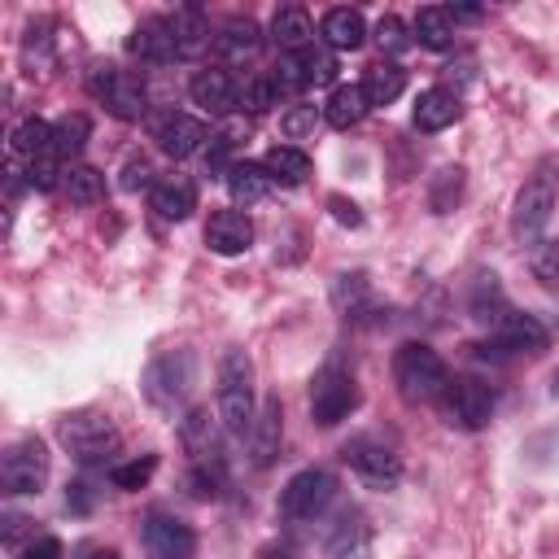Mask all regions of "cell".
Wrapping results in <instances>:
<instances>
[{"label":"cell","instance_id":"cell-46","mask_svg":"<svg viewBox=\"0 0 559 559\" xmlns=\"http://www.w3.org/2000/svg\"><path fill=\"white\" fill-rule=\"evenodd\" d=\"M459 188H463V170L459 166L454 170H441V179L432 188V210H450V197L459 201Z\"/></svg>","mask_w":559,"mask_h":559},{"label":"cell","instance_id":"cell-19","mask_svg":"<svg viewBox=\"0 0 559 559\" xmlns=\"http://www.w3.org/2000/svg\"><path fill=\"white\" fill-rule=\"evenodd\" d=\"M271 39L284 48V52H301L314 44V22L301 4H280L271 13Z\"/></svg>","mask_w":559,"mask_h":559},{"label":"cell","instance_id":"cell-23","mask_svg":"<svg viewBox=\"0 0 559 559\" xmlns=\"http://www.w3.org/2000/svg\"><path fill=\"white\" fill-rule=\"evenodd\" d=\"M367 109H371V100H367L362 83H336L332 96H328V105H323V118L336 131H349V127H358L367 118Z\"/></svg>","mask_w":559,"mask_h":559},{"label":"cell","instance_id":"cell-18","mask_svg":"<svg viewBox=\"0 0 559 559\" xmlns=\"http://www.w3.org/2000/svg\"><path fill=\"white\" fill-rule=\"evenodd\" d=\"M127 48H131V57H140V61H148V66H170V61L179 57L166 17H148V22H140V26L131 31Z\"/></svg>","mask_w":559,"mask_h":559},{"label":"cell","instance_id":"cell-2","mask_svg":"<svg viewBox=\"0 0 559 559\" xmlns=\"http://www.w3.org/2000/svg\"><path fill=\"white\" fill-rule=\"evenodd\" d=\"M393 384L406 402H437L450 384V371L441 362V354L424 341H406L393 354Z\"/></svg>","mask_w":559,"mask_h":559},{"label":"cell","instance_id":"cell-10","mask_svg":"<svg viewBox=\"0 0 559 559\" xmlns=\"http://www.w3.org/2000/svg\"><path fill=\"white\" fill-rule=\"evenodd\" d=\"M192 380H197V358H192L188 349H170V354H162V358L144 371V393H148V402H157V406L170 411L175 402L188 397Z\"/></svg>","mask_w":559,"mask_h":559},{"label":"cell","instance_id":"cell-22","mask_svg":"<svg viewBox=\"0 0 559 559\" xmlns=\"http://www.w3.org/2000/svg\"><path fill=\"white\" fill-rule=\"evenodd\" d=\"M166 26H170V35H175V48H179V57H197V52H205L210 48V22H205V13L201 9H192V4H183V9H175V13H166Z\"/></svg>","mask_w":559,"mask_h":559},{"label":"cell","instance_id":"cell-32","mask_svg":"<svg viewBox=\"0 0 559 559\" xmlns=\"http://www.w3.org/2000/svg\"><path fill=\"white\" fill-rule=\"evenodd\" d=\"M262 166H266L271 179H280V183H301V179L310 175V157H306V148H297V144H275V148H266Z\"/></svg>","mask_w":559,"mask_h":559},{"label":"cell","instance_id":"cell-45","mask_svg":"<svg viewBox=\"0 0 559 559\" xmlns=\"http://www.w3.org/2000/svg\"><path fill=\"white\" fill-rule=\"evenodd\" d=\"M148 183H157L148 157H127V166H122V175H118V188H122V192H140V188H148Z\"/></svg>","mask_w":559,"mask_h":559},{"label":"cell","instance_id":"cell-17","mask_svg":"<svg viewBox=\"0 0 559 559\" xmlns=\"http://www.w3.org/2000/svg\"><path fill=\"white\" fill-rule=\"evenodd\" d=\"M148 205L170 218V223H183L192 210H197V183L188 175H162L153 188H148Z\"/></svg>","mask_w":559,"mask_h":559},{"label":"cell","instance_id":"cell-20","mask_svg":"<svg viewBox=\"0 0 559 559\" xmlns=\"http://www.w3.org/2000/svg\"><path fill=\"white\" fill-rule=\"evenodd\" d=\"M319 35L332 52H354L367 39V22H362L358 9H328L323 22H319Z\"/></svg>","mask_w":559,"mask_h":559},{"label":"cell","instance_id":"cell-4","mask_svg":"<svg viewBox=\"0 0 559 559\" xmlns=\"http://www.w3.org/2000/svg\"><path fill=\"white\" fill-rule=\"evenodd\" d=\"M57 441H61L79 463H100V459L118 454V445H122L114 419L100 415V411H74V415H61V419H57Z\"/></svg>","mask_w":559,"mask_h":559},{"label":"cell","instance_id":"cell-33","mask_svg":"<svg viewBox=\"0 0 559 559\" xmlns=\"http://www.w3.org/2000/svg\"><path fill=\"white\" fill-rule=\"evenodd\" d=\"M87 135H92V122H87V114H61L57 122H52V153L66 162V157H74V153H83V144H87Z\"/></svg>","mask_w":559,"mask_h":559},{"label":"cell","instance_id":"cell-47","mask_svg":"<svg viewBox=\"0 0 559 559\" xmlns=\"http://www.w3.org/2000/svg\"><path fill=\"white\" fill-rule=\"evenodd\" d=\"M22 559H61V542H57L52 533H39V537L22 550Z\"/></svg>","mask_w":559,"mask_h":559},{"label":"cell","instance_id":"cell-42","mask_svg":"<svg viewBox=\"0 0 559 559\" xmlns=\"http://www.w3.org/2000/svg\"><path fill=\"white\" fill-rule=\"evenodd\" d=\"M314 127H319V114H314V105H297V109H288V114L280 118V131H284L288 140H306Z\"/></svg>","mask_w":559,"mask_h":559},{"label":"cell","instance_id":"cell-31","mask_svg":"<svg viewBox=\"0 0 559 559\" xmlns=\"http://www.w3.org/2000/svg\"><path fill=\"white\" fill-rule=\"evenodd\" d=\"M9 148H13V157H26V162H35L39 153H48L52 148V122H44V118H22L17 127H13V135H9Z\"/></svg>","mask_w":559,"mask_h":559},{"label":"cell","instance_id":"cell-5","mask_svg":"<svg viewBox=\"0 0 559 559\" xmlns=\"http://www.w3.org/2000/svg\"><path fill=\"white\" fill-rule=\"evenodd\" d=\"M87 92H92L118 122H140L144 109H148L144 83H140L131 70H118V66H96V70L87 74Z\"/></svg>","mask_w":559,"mask_h":559},{"label":"cell","instance_id":"cell-38","mask_svg":"<svg viewBox=\"0 0 559 559\" xmlns=\"http://www.w3.org/2000/svg\"><path fill=\"white\" fill-rule=\"evenodd\" d=\"M271 87L280 92V96H297L301 87H306V74H301V61H297V52H280V61L271 66Z\"/></svg>","mask_w":559,"mask_h":559},{"label":"cell","instance_id":"cell-15","mask_svg":"<svg viewBox=\"0 0 559 559\" xmlns=\"http://www.w3.org/2000/svg\"><path fill=\"white\" fill-rule=\"evenodd\" d=\"M205 245L218 258H236L253 245V218L245 210H214L205 223Z\"/></svg>","mask_w":559,"mask_h":559},{"label":"cell","instance_id":"cell-21","mask_svg":"<svg viewBox=\"0 0 559 559\" xmlns=\"http://www.w3.org/2000/svg\"><path fill=\"white\" fill-rule=\"evenodd\" d=\"M367 555H371V528L358 511H345L328 533V559H367Z\"/></svg>","mask_w":559,"mask_h":559},{"label":"cell","instance_id":"cell-26","mask_svg":"<svg viewBox=\"0 0 559 559\" xmlns=\"http://www.w3.org/2000/svg\"><path fill=\"white\" fill-rule=\"evenodd\" d=\"M271 170L262 166V162H231V170H227V192H231V201L236 205H253V201H262L266 192H271Z\"/></svg>","mask_w":559,"mask_h":559},{"label":"cell","instance_id":"cell-41","mask_svg":"<svg viewBox=\"0 0 559 559\" xmlns=\"http://www.w3.org/2000/svg\"><path fill=\"white\" fill-rule=\"evenodd\" d=\"M66 179V166H61V157L48 148V153H39L35 162H26V183L31 188H39V192H48V188H57Z\"/></svg>","mask_w":559,"mask_h":559},{"label":"cell","instance_id":"cell-16","mask_svg":"<svg viewBox=\"0 0 559 559\" xmlns=\"http://www.w3.org/2000/svg\"><path fill=\"white\" fill-rule=\"evenodd\" d=\"M280 441H284V406H280V397H266L262 411L253 415V428H249V454H253V463L258 467L275 463Z\"/></svg>","mask_w":559,"mask_h":559},{"label":"cell","instance_id":"cell-13","mask_svg":"<svg viewBox=\"0 0 559 559\" xmlns=\"http://www.w3.org/2000/svg\"><path fill=\"white\" fill-rule=\"evenodd\" d=\"M153 140H157V148H162L166 157L183 162V157H192V153L210 140V127H205L201 118H192V114L170 109V114H162V118L153 122Z\"/></svg>","mask_w":559,"mask_h":559},{"label":"cell","instance_id":"cell-30","mask_svg":"<svg viewBox=\"0 0 559 559\" xmlns=\"http://www.w3.org/2000/svg\"><path fill=\"white\" fill-rule=\"evenodd\" d=\"M402 87H406V70H402L397 61H376V66H367V74H362V92H367L371 105L397 100Z\"/></svg>","mask_w":559,"mask_h":559},{"label":"cell","instance_id":"cell-35","mask_svg":"<svg viewBox=\"0 0 559 559\" xmlns=\"http://www.w3.org/2000/svg\"><path fill=\"white\" fill-rule=\"evenodd\" d=\"M297 61H301L306 87H323V83H332V79H336V52H332L328 44H310V48H301V52H297Z\"/></svg>","mask_w":559,"mask_h":559},{"label":"cell","instance_id":"cell-12","mask_svg":"<svg viewBox=\"0 0 559 559\" xmlns=\"http://www.w3.org/2000/svg\"><path fill=\"white\" fill-rule=\"evenodd\" d=\"M140 542H144V555L148 559H192L197 555V533L188 520L179 515H166V511H153L140 528Z\"/></svg>","mask_w":559,"mask_h":559},{"label":"cell","instance_id":"cell-28","mask_svg":"<svg viewBox=\"0 0 559 559\" xmlns=\"http://www.w3.org/2000/svg\"><path fill=\"white\" fill-rule=\"evenodd\" d=\"M411 31H415V39L424 48H450L454 44V13L445 4H424L415 13V26Z\"/></svg>","mask_w":559,"mask_h":559},{"label":"cell","instance_id":"cell-25","mask_svg":"<svg viewBox=\"0 0 559 559\" xmlns=\"http://www.w3.org/2000/svg\"><path fill=\"white\" fill-rule=\"evenodd\" d=\"M411 118H415L419 131H445L459 118V96L450 87H428V92H419Z\"/></svg>","mask_w":559,"mask_h":559},{"label":"cell","instance_id":"cell-50","mask_svg":"<svg viewBox=\"0 0 559 559\" xmlns=\"http://www.w3.org/2000/svg\"><path fill=\"white\" fill-rule=\"evenodd\" d=\"M258 559H297V555H293V550H275V546H271V550H262Z\"/></svg>","mask_w":559,"mask_h":559},{"label":"cell","instance_id":"cell-1","mask_svg":"<svg viewBox=\"0 0 559 559\" xmlns=\"http://www.w3.org/2000/svg\"><path fill=\"white\" fill-rule=\"evenodd\" d=\"M214 402H218V419H223V428L227 432H236V437H245L249 428H253V362H249V354L245 349H223V358H218V376H214Z\"/></svg>","mask_w":559,"mask_h":559},{"label":"cell","instance_id":"cell-14","mask_svg":"<svg viewBox=\"0 0 559 559\" xmlns=\"http://www.w3.org/2000/svg\"><path fill=\"white\" fill-rule=\"evenodd\" d=\"M188 96H192V105H201L205 114H231V109H240V83H236L223 66L197 70L192 83H188Z\"/></svg>","mask_w":559,"mask_h":559},{"label":"cell","instance_id":"cell-48","mask_svg":"<svg viewBox=\"0 0 559 559\" xmlns=\"http://www.w3.org/2000/svg\"><path fill=\"white\" fill-rule=\"evenodd\" d=\"M328 210H332L336 223H345V227H362V214H358L354 201H345V197H328Z\"/></svg>","mask_w":559,"mask_h":559},{"label":"cell","instance_id":"cell-7","mask_svg":"<svg viewBox=\"0 0 559 559\" xmlns=\"http://www.w3.org/2000/svg\"><path fill=\"white\" fill-rule=\"evenodd\" d=\"M354 406H358L354 376H349L336 358L323 362V367L314 371V380H310V419H314L319 428H332V424H341Z\"/></svg>","mask_w":559,"mask_h":559},{"label":"cell","instance_id":"cell-11","mask_svg":"<svg viewBox=\"0 0 559 559\" xmlns=\"http://www.w3.org/2000/svg\"><path fill=\"white\" fill-rule=\"evenodd\" d=\"M345 463L367 480V485H376V489H389V485H397V476H402V454L393 450V445H384L380 437H354V441H345Z\"/></svg>","mask_w":559,"mask_h":559},{"label":"cell","instance_id":"cell-43","mask_svg":"<svg viewBox=\"0 0 559 559\" xmlns=\"http://www.w3.org/2000/svg\"><path fill=\"white\" fill-rule=\"evenodd\" d=\"M31 542H35L31 520H26V515H4V550H9V555H22Z\"/></svg>","mask_w":559,"mask_h":559},{"label":"cell","instance_id":"cell-49","mask_svg":"<svg viewBox=\"0 0 559 559\" xmlns=\"http://www.w3.org/2000/svg\"><path fill=\"white\" fill-rule=\"evenodd\" d=\"M83 559H118V550H109V546H92V550H83Z\"/></svg>","mask_w":559,"mask_h":559},{"label":"cell","instance_id":"cell-36","mask_svg":"<svg viewBox=\"0 0 559 559\" xmlns=\"http://www.w3.org/2000/svg\"><path fill=\"white\" fill-rule=\"evenodd\" d=\"M240 140H245V127H240V122H227L218 135H210V148H205V170H210V175L231 170V166H227V157L240 148Z\"/></svg>","mask_w":559,"mask_h":559},{"label":"cell","instance_id":"cell-29","mask_svg":"<svg viewBox=\"0 0 559 559\" xmlns=\"http://www.w3.org/2000/svg\"><path fill=\"white\" fill-rule=\"evenodd\" d=\"M258 44H262V31H258L249 17H231V22L214 35V48H218L227 61H249V57L258 52Z\"/></svg>","mask_w":559,"mask_h":559},{"label":"cell","instance_id":"cell-3","mask_svg":"<svg viewBox=\"0 0 559 559\" xmlns=\"http://www.w3.org/2000/svg\"><path fill=\"white\" fill-rule=\"evenodd\" d=\"M555 201H559V162L555 157H542L533 166V175L524 179L520 197H515V210H511V231L520 240H533L550 214H555Z\"/></svg>","mask_w":559,"mask_h":559},{"label":"cell","instance_id":"cell-8","mask_svg":"<svg viewBox=\"0 0 559 559\" xmlns=\"http://www.w3.org/2000/svg\"><path fill=\"white\" fill-rule=\"evenodd\" d=\"M437 402H441V419H445L450 428H467V432L485 428L489 415H493V389L480 384V380H472V376L450 380Z\"/></svg>","mask_w":559,"mask_h":559},{"label":"cell","instance_id":"cell-6","mask_svg":"<svg viewBox=\"0 0 559 559\" xmlns=\"http://www.w3.org/2000/svg\"><path fill=\"white\" fill-rule=\"evenodd\" d=\"M336 498V476L328 467H301L284 489H280V515L293 524L319 520Z\"/></svg>","mask_w":559,"mask_h":559},{"label":"cell","instance_id":"cell-44","mask_svg":"<svg viewBox=\"0 0 559 559\" xmlns=\"http://www.w3.org/2000/svg\"><path fill=\"white\" fill-rule=\"evenodd\" d=\"M376 39H380V48H384V52H402V48L411 44V35H406L402 17H393V13H384V17L376 22Z\"/></svg>","mask_w":559,"mask_h":559},{"label":"cell","instance_id":"cell-9","mask_svg":"<svg viewBox=\"0 0 559 559\" xmlns=\"http://www.w3.org/2000/svg\"><path fill=\"white\" fill-rule=\"evenodd\" d=\"M0 480H4V493H39L44 480H48V450L39 437H22L4 450L0 459Z\"/></svg>","mask_w":559,"mask_h":559},{"label":"cell","instance_id":"cell-37","mask_svg":"<svg viewBox=\"0 0 559 559\" xmlns=\"http://www.w3.org/2000/svg\"><path fill=\"white\" fill-rule=\"evenodd\" d=\"M528 271L546 288H559V240H537L533 253H528Z\"/></svg>","mask_w":559,"mask_h":559},{"label":"cell","instance_id":"cell-27","mask_svg":"<svg viewBox=\"0 0 559 559\" xmlns=\"http://www.w3.org/2000/svg\"><path fill=\"white\" fill-rule=\"evenodd\" d=\"M179 441H183V450L192 454V463H197V459H214V454H218L214 419H210V411H205V406H192V411H188V419H179Z\"/></svg>","mask_w":559,"mask_h":559},{"label":"cell","instance_id":"cell-24","mask_svg":"<svg viewBox=\"0 0 559 559\" xmlns=\"http://www.w3.org/2000/svg\"><path fill=\"white\" fill-rule=\"evenodd\" d=\"M498 345H507V349H546V341H550V332L533 319V314H520V310H502L498 314Z\"/></svg>","mask_w":559,"mask_h":559},{"label":"cell","instance_id":"cell-34","mask_svg":"<svg viewBox=\"0 0 559 559\" xmlns=\"http://www.w3.org/2000/svg\"><path fill=\"white\" fill-rule=\"evenodd\" d=\"M66 197L74 205H96L105 197V175L96 166H66V179H61Z\"/></svg>","mask_w":559,"mask_h":559},{"label":"cell","instance_id":"cell-39","mask_svg":"<svg viewBox=\"0 0 559 559\" xmlns=\"http://www.w3.org/2000/svg\"><path fill=\"white\" fill-rule=\"evenodd\" d=\"M153 472H157V454H140V459H131V463H114V467H109V480H114L118 489H140V485H148Z\"/></svg>","mask_w":559,"mask_h":559},{"label":"cell","instance_id":"cell-40","mask_svg":"<svg viewBox=\"0 0 559 559\" xmlns=\"http://www.w3.org/2000/svg\"><path fill=\"white\" fill-rule=\"evenodd\" d=\"M275 100H280V92L271 87L266 74H253V79L240 83V109H245V114H266Z\"/></svg>","mask_w":559,"mask_h":559}]
</instances>
